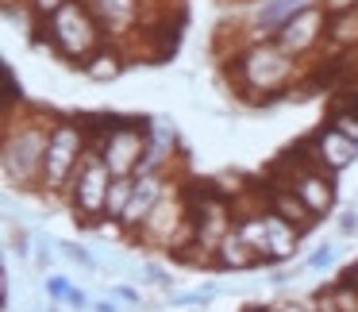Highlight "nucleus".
Returning a JSON list of instances; mask_svg holds the SVG:
<instances>
[{
    "mask_svg": "<svg viewBox=\"0 0 358 312\" xmlns=\"http://www.w3.org/2000/svg\"><path fill=\"white\" fill-rule=\"evenodd\" d=\"M224 73L243 104H266V101H278V97L293 93L301 62L278 39H258V43H243L227 58Z\"/></svg>",
    "mask_w": 358,
    "mask_h": 312,
    "instance_id": "1",
    "label": "nucleus"
},
{
    "mask_svg": "<svg viewBox=\"0 0 358 312\" xmlns=\"http://www.w3.org/2000/svg\"><path fill=\"white\" fill-rule=\"evenodd\" d=\"M58 112L35 108V104H20V108L4 112V147H0V170L8 189L20 193H39L43 178V158H47L50 127H55Z\"/></svg>",
    "mask_w": 358,
    "mask_h": 312,
    "instance_id": "2",
    "label": "nucleus"
},
{
    "mask_svg": "<svg viewBox=\"0 0 358 312\" xmlns=\"http://www.w3.org/2000/svg\"><path fill=\"white\" fill-rule=\"evenodd\" d=\"M35 43H39V47H47L58 62L78 66V70H81V66H85L96 50L108 47L112 39H108V31L101 27L96 12L89 8L85 0H70V4H62L55 16L43 20L39 39H35Z\"/></svg>",
    "mask_w": 358,
    "mask_h": 312,
    "instance_id": "3",
    "label": "nucleus"
},
{
    "mask_svg": "<svg viewBox=\"0 0 358 312\" xmlns=\"http://www.w3.org/2000/svg\"><path fill=\"white\" fill-rule=\"evenodd\" d=\"M93 147V132H89L85 116H58L50 127V143H47V158H43V178H39V193L43 197H62L70 181L78 178L81 158Z\"/></svg>",
    "mask_w": 358,
    "mask_h": 312,
    "instance_id": "4",
    "label": "nucleus"
},
{
    "mask_svg": "<svg viewBox=\"0 0 358 312\" xmlns=\"http://www.w3.org/2000/svg\"><path fill=\"white\" fill-rule=\"evenodd\" d=\"M93 143L116 178H135L150 150V120L143 116H85Z\"/></svg>",
    "mask_w": 358,
    "mask_h": 312,
    "instance_id": "5",
    "label": "nucleus"
},
{
    "mask_svg": "<svg viewBox=\"0 0 358 312\" xmlns=\"http://www.w3.org/2000/svg\"><path fill=\"white\" fill-rule=\"evenodd\" d=\"M112 178H116V173L108 170L101 147L93 143V147L85 150V158H81L78 178H73L70 189H66V204H70L73 220H78L81 227H93V224H101V220H104V212H108Z\"/></svg>",
    "mask_w": 358,
    "mask_h": 312,
    "instance_id": "6",
    "label": "nucleus"
},
{
    "mask_svg": "<svg viewBox=\"0 0 358 312\" xmlns=\"http://www.w3.org/2000/svg\"><path fill=\"white\" fill-rule=\"evenodd\" d=\"M327 27H331V16L324 12V4H312V8L296 12L285 27L278 31V43L296 58V62H308L312 55L327 50Z\"/></svg>",
    "mask_w": 358,
    "mask_h": 312,
    "instance_id": "7",
    "label": "nucleus"
},
{
    "mask_svg": "<svg viewBox=\"0 0 358 312\" xmlns=\"http://www.w3.org/2000/svg\"><path fill=\"white\" fill-rule=\"evenodd\" d=\"M85 4L96 12L101 27L108 31V39L116 47L131 43L143 27H155V20H150V4L155 0H85Z\"/></svg>",
    "mask_w": 358,
    "mask_h": 312,
    "instance_id": "8",
    "label": "nucleus"
},
{
    "mask_svg": "<svg viewBox=\"0 0 358 312\" xmlns=\"http://www.w3.org/2000/svg\"><path fill=\"white\" fill-rule=\"evenodd\" d=\"M320 0H247L243 12V39L258 43V39H278V31L296 16V12L312 8Z\"/></svg>",
    "mask_w": 358,
    "mask_h": 312,
    "instance_id": "9",
    "label": "nucleus"
},
{
    "mask_svg": "<svg viewBox=\"0 0 358 312\" xmlns=\"http://www.w3.org/2000/svg\"><path fill=\"white\" fill-rule=\"evenodd\" d=\"M170 178L173 173H162V170H139L135 173V193H131V204H127V212H124V232H127V243L139 235V227L147 224V216L155 212V204L162 201V193H166V185H170Z\"/></svg>",
    "mask_w": 358,
    "mask_h": 312,
    "instance_id": "10",
    "label": "nucleus"
},
{
    "mask_svg": "<svg viewBox=\"0 0 358 312\" xmlns=\"http://www.w3.org/2000/svg\"><path fill=\"white\" fill-rule=\"evenodd\" d=\"M308 150H312V162L324 166V170L335 173V178L358 162V139L343 135L339 127H331V124H324L316 135H312V139H308Z\"/></svg>",
    "mask_w": 358,
    "mask_h": 312,
    "instance_id": "11",
    "label": "nucleus"
},
{
    "mask_svg": "<svg viewBox=\"0 0 358 312\" xmlns=\"http://www.w3.org/2000/svg\"><path fill=\"white\" fill-rule=\"evenodd\" d=\"M258 189H262L266 208H270V212H278L281 220H289V224H293L301 235H308L312 227L320 224V220L312 216V208H308V204H304V201H301V197H296L289 185H281L278 178H270V173H266V181H262Z\"/></svg>",
    "mask_w": 358,
    "mask_h": 312,
    "instance_id": "12",
    "label": "nucleus"
},
{
    "mask_svg": "<svg viewBox=\"0 0 358 312\" xmlns=\"http://www.w3.org/2000/svg\"><path fill=\"white\" fill-rule=\"evenodd\" d=\"M258 266H266V258L258 255L239 232L227 235V239L216 247V255H212V270H239L243 274V270H258Z\"/></svg>",
    "mask_w": 358,
    "mask_h": 312,
    "instance_id": "13",
    "label": "nucleus"
},
{
    "mask_svg": "<svg viewBox=\"0 0 358 312\" xmlns=\"http://www.w3.org/2000/svg\"><path fill=\"white\" fill-rule=\"evenodd\" d=\"M131 66V58L124 55V47H116V43H108L104 50H96L93 58H89L85 66H81V73H85L89 81H96V85H108V81H116L120 73Z\"/></svg>",
    "mask_w": 358,
    "mask_h": 312,
    "instance_id": "14",
    "label": "nucleus"
},
{
    "mask_svg": "<svg viewBox=\"0 0 358 312\" xmlns=\"http://www.w3.org/2000/svg\"><path fill=\"white\" fill-rule=\"evenodd\" d=\"M131 193H135V178H112L108 212H104V220H124L127 204H131Z\"/></svg>",
    "mask_w": 358,
    "mask_h": 312,
    "instance_id": "15",
    "label": "nucleus"
},
{
    "mask_svg": "<svg viewBox=\"0 0 358 312\" xmlns=\"http://www.w3.org/2000/svg\"><path fill=\"white\" fill-rule=\"evenodd\" d=\"M224 293L220 285H196V289H173L170 293V304L173 309H201V304H208V301H216V297Z\"/></svg>",
    "mask_w": 358,
    "mask_h": 312,
    "instance_id": "16",
    "label": "nucleus"
},
{
    "mask_svg": "<svg viewBox=\"0 0 358 312\" xmlns=\"http://www.w3.org/2000/svg\"><path fill=\"white\" fill-rule=\"evenodd\" d=\"M58 250H62L66 262L81 266V270H101V258H96L93 250L85 247V243H78V239H58Z\"/></svg>",
    "mask_w": 358,
    "mask_h": 312,
    "instance_id": "17",
    "label": "nucleus"
},
{
    "mask_svg": "<svg viewBox=\"0 0 358 312\" xmlns=\"http://www.w3.org/2000/svg\"><path fill=\"white\" fill-rule=\"evenodd\" d=\"M327 293H331V301L339 304V312H358V285L343 274L339 281H331V285H324Z\"/></svg>",
    "mask_w": 358,
    "mask_h": 312,
    "instance_id": "18",
    "label": "nucleus"
},
{
    "mask_svg": "<svg viewBox=\"0 0 358 312\" xmlns=\"http://www.w3.org/2000/svg\"><path fill=\"white\" fill-rule=\"evenodd\" d=\"M335 262H339V247H335V243L327 239V243H320V247L312 250V255L304 258L301 266H304V274H324V270H331Z\"/></svg>",
    "mask_w": 358,
    "mask_h": 312,
    "instance_id": "19",
    "label": "nucleus"
},
{
    "mask_svg": "<svg viewBox=\"0 0 358 312\" xmlns=\"http://www.w3.org/2000/svg\"><path fill=\"white\" fill-rule=\"evenodd\" d=\"M55 250H58V239H50V235H35V250H31V262H35V270L47 278V274H55L50 266H55Z\"/></svg>",
    "mask_w": 358,
    "mask_h": 312,
    "instance_id": "20",
    "label": "nucleus"
},
{
    "mask_svg": "<svg viewBox=\"0 0 358 312\" xmlns=\"http://www.w3.org/2000/svg\"><path fill=\"white\" fill-rule=\"evenodd\" d=\"M70 293H73V281L66 278V274H47V278H43V297H47L50 304H66L70 301Z\"/></svg>",
    "mask_w": 358,
    "mask_h": 312,
    "instance_id": "21",
    "label": "nucleus"
},
{
    "mask_svg": "<svg viewBox=\"0 0 358 312\" xmlns=\"http://www.w3.org/2000/svg\"><path fill=\"white\" fill-rule=\"evenodd\" d=\"M327 124L339 127V132L350 135V139H358V108H355V104H343V108H335Z\"/></svg>",
    "mask_w": 358,
    "mask_h": 312,
    "instance_id": "22",
    "label": "nucleus"
},
{
    "mask_svg": "<svg viewBox=\"0 0 358 312\" xmlns=\"http://www.w3.org/2000/svg\"><path fill=\"white\" fill-rule=\"evenodd\" d=\"M143 278H150V285H158V289H166V293H173V274L166 270V266L143 262Z\"/></svg>",
    "mask_w": 358,
    "mask_h": 312,
    "instance_id": "23",
    "label": "nucleus"
},
{
    "mask_svg": "<svg viewBox=\"0 0 358 312\" xmlns=\"http://www.w3.org/2000/svg\"><path fill=\"white\" fill-rule=\"evenodd\" d=\"M108 297H116L120 304H143V297H139V289L131 285V281H112L108 289H104Z\"/></svg>",
    "mask_w": 358,
    "mask_h": 312,
    "instance_id": "24",
    "label": "nucleus"
},
{
    "mask_svg": "<svg viewBox=\"0 0 358 312\" xmlns=\"http://www.w3.org/2000/svg\"><path fill=\"white\" fill-rule=\"evenodd\" d=\"M335 232H339V239H350V235H358V208H343L339 220H335Z\"/></svg>",
    "mask_w": 358,
    "mask_h": 312,
    "instance_id": "25",
    "label": "nucleus"
},
{
    "mask_svg": "<svg viewBox=\"0 0 358 312\" xmlns=\"http://www.w3.org/2000/svg\"><path fill=\"white\" fill-rule=\"evenodd\" d=\"M27 4H31V12H35L39 20H47V16H55L62 4H70V0H27Z\"/></svg>",
    "mask_w": 358,
    "mask_h": 312,
    "instance_id": "26",
    "label": "nucleus"
},
{
    "mask_svg": "<svg viewBox=\"0 0 358 312\" xmlns=\"http://www.w3.org/2000/svg\"><path fill=\"white\" fill-rule=\"evenodd\" d=\"M327 16H343V12H358V0H320Z\"/></svg>",
    "mask_w": 358,
    "mask_h": 312,
    "instance_id": "27",
    "label": "nucleus"
},
{
    "mask_svg": "<svg viewBox=\"0 0 358 312\" xmlns=\"http://www.w3.org/2000/svg\"><path fill=\"white\" fill-rule=\"evenodd\" d=\"M278 312H320L316 301H301V297H289V301L278 304Z\"/></svg>",
    "mask_w": 358,
    "mask_h": 312,
    "instance_id": "28",
    "label": "nucleus"
},
{
    "mask_svg": "<svg viewBox=\"0 0 358 312\" xmlns=\"http://www.w3.org/2000/svg\"><path fill=\"white\" fill-rule=\"evenodd\" d=\"M66 309H78V312H89V309H93V297H89L85 289H78V285H73V293H70V301H66Z\"/></svg>",
    "mask_w": 358,
    "mask_h": 312,
    "instance_id": "29",
    "label": "nucleus"
},
{
    "mask_svg": "<svg viewBox=\"0 0 358 312\" xmlns=\"http://www.w3.org/2000/svg\"><path fill=\"white\" fill-rule=\"evenodd\" d=\"M89 312H124V309H120L116 297L104 293V297H93V309H89Z\"/></svg>",
    "mask_w": 358,
    "mask_h": 312,
    "instance_id": "30",
    "label": "nucleus"
},
{
    "mask_svg": "<svg viewBox=\"0 0 358 312\" xmlns=\"http://www.w3.org/2000/svg\"><path fill=\"white\" fill-rule=\"evenodd\" d=\"M312 301H316V309H320V312H339V304L331 301V293H327V289H320V293L312 297Z\"/></svg>",
    "mask_w": 358,
    "mask_h": 312,
    "instance_id": "31",
    "label": "nucleus"
},
{
    "mask_svg": "<svg viewBox=\"0 0 358 312\" xmlns=\"http://www.w3.org/2000/svg\"><path fill=\"white\" fill-rule=\"evenodd\" d=\"M239 312H278V304H243Z\"/></svg>",
    "mask_w": 358,
    "mask_h": 312,
    "instance_id": "32",
    "label": "nucleus"
},
{
    "mask_svg": "<svg viewBox=\"0 0 358 312\" xmlns=\"http://www.w3.org/2000/svg\"><path fill=\"white\" fill-rule=\"evenodd\" d=\"M4 4H20V0H4Z\"/></svg>",
    "mask_w": 358,
    "mask_h": 312,
    "instance_id": "33",
    "label": "nucleus"
},
{
    "mask_svg": "<svg viewBox=\"0 0 358 312\" xmlns=\"http://www.w3.org/2000/svg\"><path fill=\"white\" fill-rule=\"evenodd\" d=\"M350 104H355V108H358V97H355V101H350Z\"/></svg>",
    "mask_w": 358,
    "mask_h": 312,
    "instance_id": "34",
    "label": "nucleus"
}]
</instances>
